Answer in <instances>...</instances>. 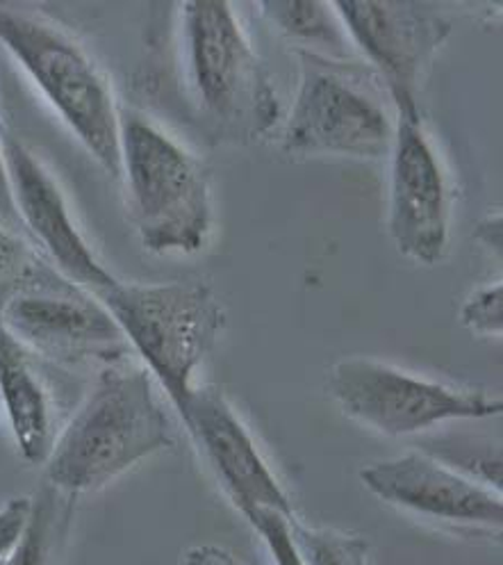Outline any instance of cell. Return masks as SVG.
<instances>
[{
    "instance_id": "1",
    "label": "cell",
    "mask_w": 503,
    "mask_h": 565,
    "mask_svg": "<svg viewBox=\"0 0 503 565\" xmlns=\"http://www.w3.org/2000/svg\"><path fill=\"white\" fill-rule=\"evenodd\" d=\"M147 367L103 365L44 461L49 486L62 494L105 488L130 468L173 445L171 422Z\"/></svg>"
},
{
    "instance_id": "22",
    "label": "cell",
    "mask_w": 503,
    "mask_h": 565,
    "mask_svg": "<svg viewBox=\"0 0 503 565\" xmlns=\"http://www.w3.org/2000/svg\"><path fill=\"white\" fill-rule=\"evenodd\" d=\"M183 565H239L233 554L217 545H196L183 556Z\"/></svg>"
},
{
    "instance_id": "3",
    "label": "cell",
    "mask_w": 503,
    "mask_h": 565,
    "mask_svg": "<svg viewBox=\"0 0 503 565\" xmlns=\"http://www.w3.org/2000/svg\"><path fill=\"white\" fill-rule=\"evenodd\" d=\"M183 419L194 374L226 327V310L205 280L126 282L94 295Z\"/></svg>"
},
{
    "instance_id": "18",
    "label": "cell",
    "mask_w": 503,
    "mask_h": 565,
    "mask_svg": "<svg viewBox=\"0 0 503 565\" xmlns=\"http://www.w3.org/2000/svg\"><path fill=\"white\" fill-rule=\"evenodd\" d=\"M49 267L30 249L21 231L0 220V310Z\"/></svg>"
},
{
    "instance_id": "11",
    "label": "cell",
    "mask_w": 503,
    "mask_h": 565,
    "mask_svg": "<svg viewBox=\"0 0 503 565\" xmlns=\"http://www.w3.org/2000/svg\"><path fill=\"white\" fill-rule=\"evenodd\" d=\"M0 139H3L10 194L21 228L38 239L46 260L68 282L89 295L113 288L117 276L98 260L44 162L17 135L0 130Z\"/></svg>"
},
{
    "instance_id": "23",
    "label": "cell",
    "mask_w": 503,
    "mask_h": 565,
    "mask_svg": "<svg viewBox=\"0 0 503 565\" xmlns=\"http://www.w3.org/2000/svg\"><path fill=\"white\" fill-rule=\"evenodd\" d=\"M0 220L8 222L10 226L21 228L17 210L12 203V194H10V181H8V169H6V156H3V139H0Z\"/></svg>"
},
{
    "instance_id": "17",
    "label": "cell",
    "mask_w": 503,
    "mask_h": 565,
    "mask_svg": "<svg viewBox=\"0 0 503 565\" xmlns=\"http://www.w3.org/2000/svg\"><path fill=\"white\" fill-rule=\"evenodd\" d=\"M57 524V492L49 488L32 500L25 532L8 554L6 565H53Z\"/></svg>"
},
{
    "instance_id": "9",
    "label": "cell",
    "mask_w": 503,
    "mask_h": 565,
    "mask_svg": "<svg viewBox=\"0 0 503 565\" xmlns=\"http://www.w3.org/2000/svg\"><path fill=\"white\" fill-rule=\"evenodd\" d=\"M351 44L365 57L402 117L421 119L419 96L438 51L451 34V19L421 3H333Z\"/></svg>"
},
{
    "instance_id": "19",
    "label": "cell",
    "mask_w": 503,
    "mask_h": 565,
    "mask_svg": "<svg viewBox=\"0 0 503 565\" xmlns=\"http://www.w3.org/2000/svg\"><path fill=\"white\" fill-rule=\"evenodd\" d=\"M460 324L483 338H501L503 331V282L494 280L477 288L460 306Z\"/></svg>"
},
{
    "instance_id": "16",
    "label": "cell",
    "mask_w": 503,
    "mask_h": 565,
    "mask_svg": "<svg viewBox=\"0 0 503 565\" xmlns=\"http://www.w3.org/2000/svg\"><path fill=\"white\" fill-rule=\"evenodd\" d=\"M292 536L306 565H370V543L340 529H314L292 520Z\"/></svg>"
},
{
    "instance_id": "6",
    "label": "cell",
    "mask_w": 503,
    "mask_h": 565,
    "mask_svg": "<svg viewBox=\"0 0 503 565\" xmlns=\"http://www.w3.org/2000/svg\"><path fill=\"white\" fill-rule=\"evenodd\" d=\"M0 44L87 153L107 173L119 175L121 110L110 81L81 42L38 12L0 6Z\"/></svg>"
},
{
    "instance_id": "20",
    "label": "cell",
    "mask_w": 503,
    "mask_h": 565,
    "mask_svg": "<svg viewBox=\"0 0 503 565\" xmlns=\"http://www.w3.org/2000/svg\"><path fill=\"white\" fill-rule=\"evenodd\" d=\"M295 518L297 515H285L278 511H260L246 520L267 545L274 565H306L292 536Z\"/></svg>"
},
{
    "instance_id": "24",
    "label": "cell",
    "mask_w": 503,
    "mask_h": 565,
    "mask_svg": "<svg viewBox=\"0 0 503 565\" xmlns=\"http://www.w3.org/2000/svg\"><path fill=\"white\" fill-rule=\"evenodd\" d=\"M474 237L479 244H483L490 254H494L496 258L501 256V237H503V224H501V215H490L485 217L477 231Z\"/></svg>"
},
{
    "instance_id": "14",
    "label": "cell",
    "mask_w": 503,
    "mask_h": 565,
    "mask_svg": "<svg viewBox=\"0 0 503 565\" xmlns=\"http://www.w3.org/2000/svg\"><path fill=\"white\" fill-rule=\"evenodd\" d=\"M40 361L6 327H0V404L21 458L44 466L55 440L53 395Z\"/></svg>"
},
{
    "instance_id": "7",
    "label": "cell",
    "mask_w": 503,
    "mask_h": 565,
    "mask_svg": "<svg viewBox=\"0 0 503 565\" xmlns=\"http://www.w3.org/2000/svg\"><path fill=\"white\" fill-rule=\"evenodd\" d=\"M329 395L346 417L389 438L503 413L501 399L428 381L367 356L340 359L329 372Z\"/></svg>"
},
{
    "instance_id": "21",
    "label": "cell",
    "mask_w": 503,
    "mask_h": 565,
    "mask_svg": "<svg viewBox=\"0 0 503 565\" xmlns=\"http://www.w3.org/2000/svg\"><path fill=\"white\" fill-rule=\"evenodd\" d=\"M30 509H32L30 498L10 500L3 509H0V558H8V554L21 541L30 520Z\"/></svg>"
},
{
    "instance_id": "8",
    "label": "cell",
    "mask_w": 503,
    "mask_h": 565,
    "mask_svg": "<svg viewBox=\"0 0 503 565\" xmlns=\"http://www.w3.org/2000/svg\"><path fill=\"white\" fill-rule=\"evenodd\" d=\"M6 327L38 359L74 365L119 363L128 342L100 301L51 265L0 310Z\"/></svg>"
},
{
    "instance_id": "5",
    "label": "cell",
    "mask_w": 503,
    "mask_h": 565,
    "mask_svg": "<svg viewBox=\"0 0 503 565\" xmlns=\"http://www.w3.org/2000/svg\"><path fill=\"white\" fill-rule=\"evenodd\" d=\"M299 55V89L285 121L282 151L376 160L394 145L397 110L365 60Z\"/></svg>"
},
{
    "instance_id": "25",
    "label": "cell",
    "mask_w": 503,
    "mask_h": 565,
    "mask_svg": "<svg viewBox=\"0 0 503 565\" xmlns=\"http://www.w3.org/2000/svg\"><path fill=\"white\" fill-rule=\"evenodd\" d=\"M0 565H6V558H0Z\"/></svg>"
},
{
    "instance_id": "12",
    "label": "cell",
    "mask_w": 503,
    "mask_h": 565,
    "mask_svg": "<svg viewBox=\"0 0 503 565\" xmlns=\"http://www.w3.org/2000/svg\"><path fill=\"white\" fill-rule=\"evenodd\" d=\"M361 481L381 502L428 522L488 534H499L503 526V502L496 488L419 451L365 466Z\"/></svg>"
},
{
    "instance_id": "10",
    "label": "cell",
    "mask_w": 503,
    "mask_h": 565,
    "mask_svg": "<svg viewBox=\"0 0 503 565\" xmlns=\"http://www.w3.org/2000/svg\"><path fill=\"white\" fill-rule=\"evenodd\" d=\"M389 158L387 233L404 258L438 265L449 249L451 194L421 119L397 115Z\"/></svg>"
},
{
    "instance_id": "4",
    "label": "cell",
    "mask_w": 503,
    "mask_h": 565,
    "mask_svg": "<svg viewBox=\"0 0 503 565\" xmlns=\"http://www.w3.org/2000/svg\"><path fill=\"white\" fill-rule=\"evenodd\" d=\"M119 175L130 217L151 254H199L212 231L214 207L205 167L139 113L121 110Z\"/></svg>"
},
{
    "instance_id": "2",
    "label": "cell",
    "mask_w": 503,
    "mask_h": 565,
    "mask_svg": "<svg viewBox=\"0 0 503 565\" xmlns=\"http://www.w3.org/2000/svg\"><path fill=\"white\" fill-rule=\"evenodd\" d=\"M178 60L205 128L233 145H256L280 119V100L265 62L231 3H183Z\"/></svg>"
},
{
    "instance_id": "13",
    "label": "cell",
    "mask_w": 503,
    "mask_h": 565,
    "mask_svg": "<svg viewBox=\"0 0 503 565\" xmlns=\"http://www.w3.org/2000/svg\"><path fill=\"white\" fill-rule=\"evenodd\" d=\"M183 422L244 520L260 511L297 515L254 436L217 385L194 387Z\"/></svg>"
},
{
    "instance_id": "15",
    "label": "cell",
    "mask_w": 503,
    "mask_h": 565,
    "mask_svg": "<svg viewBox=\"0 0 503 565\" xmlns=\"http://www.w3.org/2000/svg\"><path fill=\"white\" fill-rule=\"evenodd\" d=\"M269 19L297 51H308L331 60H363L351 44L349 32L331 3H267L260 6Z\"/></svg>"
}]
</instances>
